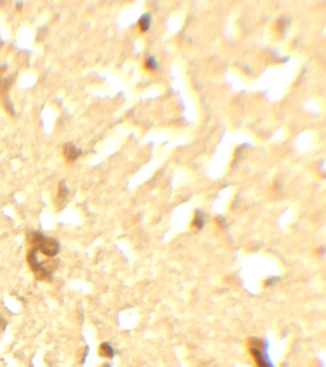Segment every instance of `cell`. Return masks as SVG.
Here are the masks:
<instances>
[{"label":"cell","mask_w":326,"mask_h":367,"mask_svg":"<svg viewBox=\"0 0 326 367\" xmlns=\"http://www.w3.org/2000/svg\"><path fill=\"white\" fill-rule=\"evenodd\" d=\"M38 251H40L41 254L47 257H55L57 254H59L61 250V245L59 241L53 237H47L43 236L41 239L39 246L37 248Z\"/></svg>","instance_id":"7a4b0ae2"},{"label":"cell","mask_w":326,"mask_h":367,"mask_svg":"<svg viewBox=\"0 0 326 367\" xmlns=\"http://www.w3.org/2000/svg\"><path fill=\"white\" fill-rule=\"evenodd\" d=\"M251 354L258 367H274L267 351L259 346H251Z\"/></svg>","instance_id":"3957f363"},{"label":"cell","mask_w":326,"mask_h":367,"mask_svg":"<svg viewBox=\"0 0 326 367\" xmlns=\"http://www.w3.org/2000/svg\"><path fill=\"white\" fill-rule=\"evenodd\" d=\"M15 8H16L17 10H21V9L23 8V3H22V2H17V3L15 4Z\"/></svg>","instance_id":"9c48e42d"},{"label":"cell","mask_w":326,"mask_h":367,"mask_svg":"<svg viewBox=\"0 0 326 367\" xmlns=\"http://www.w3.org/2000/svg\"><path fill=\"white\" fill-rule=\"evenodd\" d=\"M82 150L76 147L75 145L72 143H68L63 147V155H64L65 159L71 163L75 162L82 155Z\"/></svg>","instance_id":"277c9868"},{"label":"cell","mask_w":326,"mask_h":367,"mask_svg":"<svg viewBox=\"0 0 326 367\" xmlns=\"http://www.w3.org/2000/svg\"><path fill=\"white\" fill-rule=\"evenodd\" d=\"M99 354L102 356V358L106 359H113L115 356V351L113 347L107 343V342H102L99 348Z\"/></svg>","instance_id":"5b68a950"},{"label":"cell","mask_w":326,"mask_h":367,"mask_svg":"<svg viewBox=\"0 0 326 367\" xmlns=\"http://www.w3.org/2000/svg\"><path fill=\"white\" fill-rule=\"evenodd\" d=\"M68 194V187H66V185H65V184H64L63 182H61V184H60V188H59V194H58V197H57V199H58V200L59 201L65 200V199L67 198Z\"/></svg>","instance_id":"52a82bcc"},{"label":"cell","mask_w":326,"mask_h":367,"mask_svg":"<svg viewBox=\"0 0 326 367\" xmlns=\"http://www.w3.org/2000/svg\"><path fill=\"white\" fill-rule=\"evenodd\" d=\"M150 24H151V15L150 13H144L142 15V18L139 20L138 25L139 29L141 30V32H147L150 29Z\"/></svg>","instance_id":"8992f818"},{"label":"cell","mask_w":326,"mask_h":367,"mask_svg":"<svg viewBox=\"0 0 326 367\" xmlns=\"http://www.w3.org/2000/svg\"><path fill=\"white\" fill-rule=\"evenodd\" d=\"M38 252L39 251L34 248L29 251L27 255L28 264L34 273V276L39 281H48L52 276L56 266H49L46 262H40L38 258Z\"/></svg>","instance_id":"6da1fadb"},{"label":"cell","mask_w":326,"mask_h":367,"mask_svg":"<svg viewBox=\"0 0 326 367\" xmlns=\"http://www.w3.org/2000/svg\"><path fill=\"white\" fill-rule=\"evenodd\" d=\"M144 67L149 70V71H154L156 70L157 67H158V62L157 60L153 58V57H150L146 60V62H144Z\"/></svg>","instance_id":"ba28073f"},{"label":"cell","mask_w":326,"mask_h":367,"mask_svg":"<svg viewBox=\"0 0 326 367\" xmlns=\"http://www.w3.org/2000/svg\"><path fill=\"white\" fill-rule=\"evenodd\" d=\"M102 367H111V365H110V364H108V363H106V364H103V365H102Z\"/></svg>","instance_id":"8fae6325"},{"label":"cell","mask_w":326,"mask_h":367,"mask_svg":"<svg viewBox=\"0 0 326 367\" xmlns=\"http://www.w3.org/2000/svg\"><path fill=\"white\" fill-rule=\"evenodd\" d=\"M3 84H5V83H4V82H3V80H2V78H1V77H0V87L2 86V85H3Z\"/></svg>","instance_id":"30bf717a"}]
</instances>
